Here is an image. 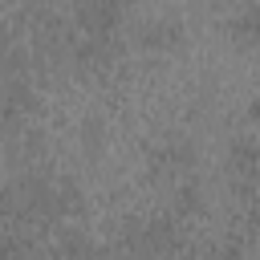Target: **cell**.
<instances>
[{"label":"cell","instance_id":"1","mask_svg":"<svg viewBox=\"0 0 260 260\" xmlns=\"http://www.w3.org/2000/svg\"><path fill=\"white\" fill-rule=\"evenodd\" d=\"M195 158H199L195 142H191L187 134H179V130H167V134L150 138V146H146V179H150V183H171V187H179V183L191 179Z\"/></svg>","mask_w":260,"mask_h":260},{"label":"cell","instance_id":"6","mask_svg":"<svg viewBox=\"0 0 260 260\" xmlns=\"http://www.w3.org/2000/svg\"><path fill=\"white\" fill-rule=\"evenodd\" d=\"M199 195H203V191H199V183H195V179L179 183V187L171 191V199H167V215H175V219H183V223H187V219L199 211V203H203Z\"/></svg>","mask_w":260,"mask_h":260},{"label":"cell","instance_id":"2","mask_svg":"<svg viewBox=\"0 0 260 260\" xmlns=\"http://www.w3.org/2000/svg\"><path fill=\"white\" fill-rule=\"evenodd\" d=\"M73 28L93 37H122L126 28V4L118 0H81L73 8Z\"/></svg>","mask_w":260,"mask_h":260},{"label":"cell","instance_id":"4","mask_svg":"<svg viewBox=\"0 0 260 260\" xmlns=\"http://www.w3.org/2000/svg\"><path fill=\"white\" fill-rule=\"evenodd\" d=\"M134 41L142 49H154V53L158 49H175L183 41V20L175 12H150V16H142L134 24Z\"/></svg>","mask_w":260,"mask_h":260},{"label":"cell","instance_id":"7","mask_svg":"<svg viewBox=\"0 0 260 260\" xmlns=\"http://www.w3.org/2000/svg\"><path fill=\"white\" fill-rule=\"evenodd\" d=\"M240 256H244L240 236H219V240H207L191 252V260H240Z\"/></svg>","mask_w":260,"mask_h":260},{"label":"cell","instance_id":"3","mask_svg":"<svg viewBox=\"0 0 260 260\" xmlns=\"http://www.w3.org/2000/svg\"><path fill=\"white\" fill-rule=\"evenodd\" d=\"M223 162H228V175L236 179V187H244V191L260 187V130L236 134Z\"/></svg>","mask_w":260,"mask_h":260},{"label":"cell","instance_id":"8","mask_svg":"<svg viewBox=\"0 0 260 260\" xmlns=\"http://www.w3.org/2000/svg\"><path fill=\"white\" fill-rule=\"evenodd\" d=\"M248 118H252V130H260V93L252 98V106H248Z\"/></svg>","mask_w":260,"mask_h":260},{"label":"cell","instance_id":"5","mask_svg":"<svg viewBox=\"0 0 260 260\" xmlns=\"http://www.w3.org/2000/svg\"><path fill=\"white\" fill-rule=\"evenodd\" d=\"M223 28L236 45L252 49L260 45V0H244V4H232L228 16H223Z\"/></svg>","mask_w":260,"mask_h":260}]
</instances>
